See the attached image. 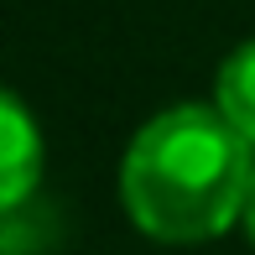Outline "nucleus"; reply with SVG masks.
<instances>
[{
  "label": "nucleus",
  "instance_id": "obj_1",
  "mask_svg": "<svg viewBox=\"0 0 255 255\" xmlns=\"http://www.w3.org/2000/svg\"><path fill=\"white\" fill-rule=\"evenodd\" d=\"M255 146L214 104H172L120 156L125 219L156 245H208L245 219Z\"/></svg>",
  "mask_w": 255,
  "mask_h": 255
},
{
  "label": "nucleus",
  "instance_id": "obj_2",
  "mask_svg": "<svg viewBox=\"0 0 255 255\" xmlns=\"http://www.w3.org/2000/svg\"><path fill=\"white\" fill-rule=\"evenodd\" d=\"M42 161H47V146H42V125L31 115V104L0 89V219L16 214L37 193Z\"/></svg>",
  "mask_w": 255,
  "mask_h": 255
},
{
  "label": "nucleus",
  "instance_id": "obj_3",
  "mask_svg": "<svg viewBox=\"0 0 255 255\" xmlns=\"http://www.w3.org/2000/svg\"><path fill=\"white\" fill-rule=\"evenodd\" d=\"M214 110L255 146V37L240 42V47H229V57L219 63V73H214Z\"/></svg>",
  "mask_w": 255,
  "mask_h": 255
},
{
  "label": "nucleus",
  "instance_id": "obj_4",
  "mask_svg": "<svg viewBox=\"0 0 255 255\" xmlns=\"http://www.w3.org/2000/svg\"><path fill=\"white\" fill-rule=\"evenodd\" d=\"M240 224H245V235L255 245V177H250V198H245V219H240Z\"/></svg>",
  "mask_w": 255,
  "mask_h": 255
}]
</instances>
